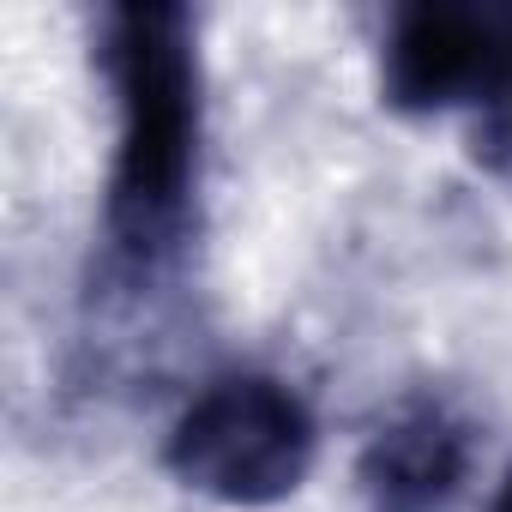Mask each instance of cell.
Wrapping results in <instances>:
<instances>
[{"instance_id": "8992f818", "label": "cell", "mask_w": 512, "mask_h": 512, "mask_svg": "<svg viewBox=\"0 0 512 512\" xmlns=\"http://www.w3.org/2000/svg\"><path fill=\"white\" fill-rule=\"evenodd\" d=\"M494 512H512V464H506V476H500V488H494Z\"/></svg>"}, {"instance_id": "7a4b0ae2", "label": "cell", "mask_w": 512, "mask_h": 512, "mask_svg": "<svg viewBox=\"0 0 512 512\" xmlns=\"http://www.w3.org/2000/svg\"><path fill=\"white\" fill-rule=\"evenodd\" d=\"M314 464V416L308 404L266 374H235L199 392L175 434L169 470L223 506H272L302 488Z\"/></svg>"}, {"instance_id": "277c9868", "label": "cell", "mask_w": 512, "mask_h": 512, "mask_svg": "<svg viewBox=\"0 0 512 512\" xmlns=\"http://www.w3.org/2000/svg\"><path fill=\"white\" fill-rule=\"evenodd\" d=\"M470 470V434L446 404L392 410L362 452V494L374 512H440Z\"/></svg>"}, {"instance_id": "3957f363", "label": "cell", "mask_w": 512, "mask_h": 512, "mask_svg": "<svg viewBox=\"0 0 512 512\" xmlns=\"http://www.w3.org/2000/svg\"><path fill=\"white\" fill-rule=\"evenodd\" d=\"M512 43V19L476 7H410L386 37V103L434 115L452 103H482Z\"/></svg>"}, {"instance_id": "6da1fadb", "label": "cell", "mask_w": 512, "mask_h": 512, "mask_svg": "<svg viewBox=\"0 0 512 512\" xmlns=\"http://www.w3.org/2000/svg\"><path fill=\"white\" fill-rule=\"evenodd\" d=\"M109 79L121 103V145L109 175V229L151 253L175 235L199 163V55L181 7H121L109 19Z\"/></svg>"}, {"instance_id": "5b68a950", "label": "cell", "mask_w": 512, "mask_h": 512, "mask_svg": "<svg viewBox=\"0 0 512 512\" xmlns=\"http://www.w3.org/2000/svg\"><path fill=\"white\" fill-rule=\"evenodd\" d=\"M476 151H482L494 169H506V175H512V43H506V61H500V73H494L488 97H482Z\"/></svg>"}]
</instances>
